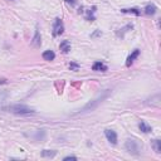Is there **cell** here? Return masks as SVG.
Masks as SVG:
<instances>
[{
  "instance_id": "cell-13",
  "label": "cell",
  "mask_w": 161,
  "mask_h": 161,
  "mask_svg": "<svg viewBox=\"0 0 161 161\" xmlns=\"http://www.w3.org/2000/svg\"><path fill=\"white\" fill-rule=\"evenodd\" d=\"M156 10H157V8H156L154 4H149V5H146V8H145V14H147V15H154V14L156 13Z\"/></svg>"
},
{
  "instance_id": "cell-21",
  "label": "cell",
  "mask_w": 161,
  "mask_h": 161,
  "mask_svg": "<svg viewBox=\"0 0 161 161\" xmlns=\"http://www.w3.org/2000/svg\"><path fill=\"white\" fill-rule=\"evenodd\" d=\"M64 2H66L67 4H69V5H76V3H77V0H64Z\"/></svg>"
},
{
  "instance_id": "cell-15",
  "label": "cell",
  "mask_w": 161,
  "mask_h": 161,
  "mask_svg": "<svg viewBox=\"0 0 161 161\" xmlns=\"http://www.w3.org/2000/svg\"><path fill=\"white\" fill-rule=\"evenodd\" d=\"M152 147L156 154H161V141L160 140H152Z\"/></svg>"
},
{
  "instance_id": "cell-4",
  "label": "cell",
  "mask_w": 161,
  "mask_h": 161,
  "mask_svg": "<svg viewBox=\"0 0 161 161\" xmlns=\"http://www.w3.org/2000/svg\"><path fill=\"white\" fill-rule=\"evenodd\" d=\"M63 31H64V25H63L62 19L55 18L54 19V24H53V36L58 37V36L63 34Z\"/></svg>"
},
{
  "instance_id": "cell-9",
  "label": "cell",
  "mask_w": 161,
  "mask_h": 161,
  "mask_svg": "<svg viewBox=\"0 0 161 161\" xmlns=\"http://www.w3.org/2000/svg\"><path fill=\"white\" fill-rule=\"evenodd\" d=\"M59 49L63 52V53H68L71 50V43L69 40H63L60 44H59Z\"/></svg>"
},
{
  "instance_id": "cell-1",
  "label": "cell",
  "mask_w": 161,
  "mask_h": 161,
  "mask_svg": "<svg viewBox=\"0 0 161 161\" xmlns=\"http://www.w3.org/2000/svg\"><path fill=\"white\" fill-rule=\"evenodd\" d=\"M110 92H111V91H108V89H107L106 92H103V93H102V94L100 96V97H97L96 100H93V101L88 102V103H87V105H86V106H84V107H83L82 110H79V111H78V113H86V112L93 111V110H94L96 107H97V106H98V105H100V103H101V102H102L103 100H106V98L108 97Z\"/></svg>"
},
{
  "instance_id": "cell-14",
  "label": "cell",
  "mask_w": 161,
  "mask_h": 161,
  "mask_svg": "<svg viewBox=\"0 0 161 161\" xmlns=\"http://www.w3.org/2000/svg\"><path fill=\"white\" fill-rule=\"evenodd\" d=\"M149 101H151V102H146L147 105H151V106H159L160 105V94L157 93V94H155L152 98H150Z\"/></svg>"
},
{
  "instance_id": "cell-19",
  "label": "cell",
  "mask_w": 161,
  "mask_h": 161,
  "mask_svg": "<svg viewBox=\"0 0 161 161\" xmlns=\"http://www.w3.org/2000/svg\"><path fill=\"white\" fill-rule=\"evenodd\" d=\"M94 10H96V8H94V7H93L92 9H89V10H88L87 17H86V19H87L88 21H93V20H94V15H93V14H94Z\"/></svg>"
},
{
  "instance_id": "cell-17",
  "label": "cell",
  "mask_w": 161,
  "mask_h": 161,
  "mask_svg": "<svg viewBox=\"0 0 161 161\" xmlns=\"http://www.w3.org/2000/svg\"><path fill=\"white\" fill-rule=\"evenodd\" d=\"M121 12H122V13H130V14H135L136 17H139V15L141 14V12H140L139 9H136V8H130V9H121Z\"/></svg>"
},
{
  "instance_id": "cell-20",
  "label": "cell",
  "mask_w": 161,
  "mask_h": 161,
  "mask_svg": "<svg viewBox=\"0 0 161 161\" xmlns=\"http://www.w3.org/2000/svg\"><path fill=\"white\" fill-rule=\"evenodd\" d=\"M69 68H71V69L77 71V69L79 68V66H78V64H76V63H71V64H69Z\"/></svg>"
},
{
  "instance_id": "cell-24",
  "label": "cell",
  "mask_w": 161,
  "mask_h": 161,
  "mask_svg": "<svg viewBox=\"0 0 161 161\" xmlns=\"http://www.w3.org/2000/svg\"><path fill=\"white\" fill-rule=\"evenodd\" d=\"M9 2H13V0H9Z\"/></svg>"
},
{
  "instance_id": "cell-23",
  "label": "cell",
  "mask_w": 161,
  "mask_h": 161,
  "mask_svg": "<svg viewBox=\"0 0 161 161\" xmlns=\"http://www.w3.org/2000/svg\"><path fill=\"white\" fill-rule=\"evenodd\" d=\"M3 83H7V79H0V84H3Z\"/></svg>"
},
{
  "instance_id": "cell-8",
  "label": "cell",
  "mask_w": 161,
  "mask_h": 161,
  "mask_svg": "<svg viewBox=\"0 0 161 161\" xmlns=\"http://www.w3.org/2000/svg\"><path fill=\"white\" fill-rule=\"evenodd\" d=\"M40 33H39V30L36 29V34H34V38L33 40H31V45H33L34 48H39L40 47Z\"/></svg>"
},
{
  "instance_id": "cell-5",
  "label": "cell",
  "mask_w": 161,
  "mask_h": 161,
  "mask_svg": "<svg viewBox=\"0 0 161 161\" xmlns=\"http://www.w3.org/2000/svg\"><path fill=\"white\" fill-rule=\"evenodd\" d=\"M105 135H106L107 140H108L112 145H116V144H117V134H116L113 130H110V128H107V130H105Z\"/></svg>"
},
{
  "instance_id": "cell-16",
  "label": "cell",
  "mask_w": 161,
  "mask_h": 161,
  "mask_svg": "<svg viewBox=\"0 0 161 161\" xmlns=\"http://www.w3.org/2000/svg\"><path fill=\"white\" fill-rule=\"evenodd\" d=\"M7 97H8V92L7 91H0V110L3 108V105L7 100Z\"/></svg>"
},
{
  "instance_id": "cell-11",
  "label": "cell",
  "mask_w": 161,
  "mask_h": 161,
  "mask_svg": "<svg viewBox=\"0 0 161 161\" xmlns=\"http://www.w3.org/2000/svg\"><path fill=\"white\" fill-rule=\"evenodd\" d=\"M132 28H134V25H132V24H127L126 26L121 28V29L117 31V37H121V38H122V37L125 36V33H127V31H130Z\"/></svg>"
},
{
  "instance_id": "cell-6",
  "label": "cell",
  "mask_w": 161,
  "mask_h": 161,
  "mask_svg": "<svg viewBox=\"0 0 161 161\" xmlns=\"http://www.w3.org/2000/svg\"><path fill=\"white\" fill-rule=\"evenodd\" d=\"M92 69H93L94 72H106L108 68H107V66H106L105 63H102V62H96V63H93Z\"/></svg>"
},
{
  "instance_id": "cell-18",
  "label": "cell",
  "mask_w": 161,
  "mask_h": 161,
  "mask_svg": "<svg viewBox=\"0 0 161 161\" xmlns=\"http://www.w3.org/2000/svg\"><path fill=\"white\" fill-rule=\"evenodd\" d=\"M55 154H57V151H54V150H43L42 151L43 157H54Z\"/></svg>"
},
{
  "instance_id": "cell-3",
  "label": "cell",
  "mask_w": 161,
  "mask_h": 161,
  "mask_svg": "<svg viewBox=\"0 0 161 161\" xmlns=\"http://www.w3.org/2000/svg\"><path fill=\"white\" fill-rule=\"evenodd\" d=\"M125 149H126L128 152H130V154H132V155H140L142 146L139 144L137 140H135V139H128V140H126V142H125Z\"/></svg>"
},
{
  "instance_id": "cell-7",
  "label": "cell",
  "mask_w": 161,
  "mask_h": 161,
  "mask_svg": "<svg viewBox=\"0 0 161 161\" xmlns=\"http://www.w3.org/2000/svg\"><path fill=\"white\" fill-rule=\"evenodd\" d=\"M139 55H140V50H139V49H135V50H134V52H132L130 55L127 57V60H126V66H127V67H130L131 64L134 63V60H135V59H136Z\"/></svg>"
},
{
  "instance_id": "cell-22",
  "label": "cell",
  "mask_w": 161,
  "mask_h": 161,
  "mask_svg": "<svg viewBox=\"0 0 161 161\" xmlns=\"http://www.w3.org/2000/svg\"><path fill=\"white\" fill-rule=\"evenodd\" d=\"M64 160H77V157L76 156H66Z\"/></svg>"
},
{
  "instance_id": "cell-12",
  "label": "cell",
  "mask_w": 161,
  "mask_h": 161,
  "mask_svg": "<svg viewBox=\"0 0 161 161\" xmlns=\"http://www.w3.org/2000/svg\"><path fill=\"white\" fill-rule=\"evenodd\" d=\"M139 128L144 132V134H149V132H151L152 131V128H151V126H149L146 122H144V121H141L140 123H139Z\"/></svg>"
},
{
  "instance_id": "cell-2",
  "label": "cell",
  "mask_w": 161,
  "mask_h": 161,
  "mask_svg": "<svg viewBox=\"0 0 161 161\" xmlns=\"http://www.w3.org/2000/svg\"><path fill=\"white\" fill-rule=\"evenodd\" d=\"M9 112L14 113V115H20V116H25V115H33L36 111L33 108H30L25 105H12L7 108Z\"/></svg>"
},
{
  "instance_id": "cell-10",
  "label": "cell",
  "mask_w": 161,
  "mask_h": 161,
  "mask_svg": "<svg viewBox=\"0 0 161 161\" xmlns=\"http://www.w3.org/2000/svg\"><path fill=\"white\" fill-rule=\"evenodd\" d=\"M42 57H43V59H44V60L50 62V60H53V59L55 58V53H54L53 50H45V52H43Z\"/></svg>"
}]
</instances>
